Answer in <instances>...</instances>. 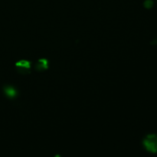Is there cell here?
Masks as SVG:
<instances>
[{
    "instance_id": "1",
    "label": "cell",
    "mask_w": 157,
    "mask_h": 157,
    "mask_svg": "<svg viewBox=\"0 0 157 157\" xmlns=\"http://www.w3.org/2000/svg\"><path fill=\"white\" fill-rule=\"evenodd\" d=\"M144 148L152 153H157V134H149L143 141Z\"/></svg>"
},
{
    "instance_id": "2",
    "label": "cell",
    "mask_w": 157,
    "mask_h": 157,
    "mask_svg": "<svg viewBox=\"0 0 157 157\" xmlns=\"http://www.w3.org/2000/svg\"><path fill=\"white\" fill-rule=\"evenodd\" d=\"M16 67L20 73H29L30 71L31 63L29 61L22 60V61H20L19 62L17 63Z\"/></svg>"
},
{
    "instance_id": "3",
    "label": "cell",
    "mask_w": 157,
    "mask_h": 157,
    "mask_svg": "<svg viewBox=\"0 0 157 157\" xmlns=\"http://www.w3.org/2000/svg\"><path fill=\"white\" fill-rule=\"evenodd\" d=\"M48 67V61L45 59H41L37 62L36 69L38 71H43Z\"/></svg>"
},
{
    "instance_id": "4",
    "label": "cell",
    "mask_w": 157,
    "mask_h": 157,
    "mask_svg": "<svg viewBox=\"0 0 157 157\" xmlns=\"http://www.w3.org/2000/svg\"><path fill=\"white\" fill-rule=\"evenodd\" d=\"M5 92H6V95H8L9 97H12H12H15V95H16V90L12 87H6Z\"/></svg>"
},
{
    "instance_id": "5",
    "label": "cell",
    "mask_w": 157,
    "mask_h": 157,
    "mask_svg": "<svg viewBox=\"0 0 157 157\" xmlns=\"http://www.w3.org/2000/svg\"><path fill=\"white\" fill-rule=\"evenodd\" d=\"M153 2L152 0H147V1L144 2V6H145L146 8H147V9L151 8L152 6H153Z\"/></svg>"
},
{
    "instance_id": "6",
    "label": "cell",
    "mask_w": 157,
    "mask_h": 157,
    "mask_svg": "<svg viewBox=\"0 0 157 157\" xmlns=\"http://www.w3.org/2000/svg\"><path fill=\"white\" fill-rule=\"evenodd\" d=\"M55 157H61V156H60V155H56V156H55Z\"/></svg>"
}]
</instances>
